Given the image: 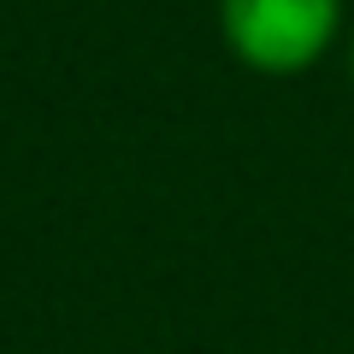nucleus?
Segmentation results:
<instances>
[{
	"mask_svg": "<svg viewBox=\"0 0 354 354\" xmlns=\"http://www.w3.org/2000/svg\"><path fill=\"white\" fill-rule=\"evenodd\" d=\"M348 83H354V24H348Z\"/></svg>",
	"mask_w": 354,
	"mask_h": 354,
	"instance_id": "obj_2",
	"label": "nucleus"
},
{
	"mask_svg": "<svg viewBox=\"0 0 354 354\" xmlns=\"http://www.w3.org/2000/svg\"><path fill=\"white\" fill-rule=\"evenodd\" d=\"M218 36L248 71L301 77L348 30H342V0H218Z\"/></svg>",
	"mask_w": 354,
	"mask_h": 354,
	"instance_id": "obj_1",
	"label": "nucleus"
}]
</instances>
